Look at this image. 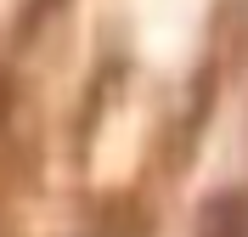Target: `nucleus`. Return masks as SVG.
<instances>
[{
	"instance_id": "obj_1",
	"label": "nucleus",
	"mask_w": 248,
	"mask_h": 237,
	"mask_svg": "<svg viewBox=\"0 0 248 237\" xmlns=\"http://www.w3.org/2000/svg\"><path fill=\"white\" fill-rule=\"evenodd\" d=\"M198 237H248V204H243V198H220V204H209Z\"/></svg>"
}]
</instances>
